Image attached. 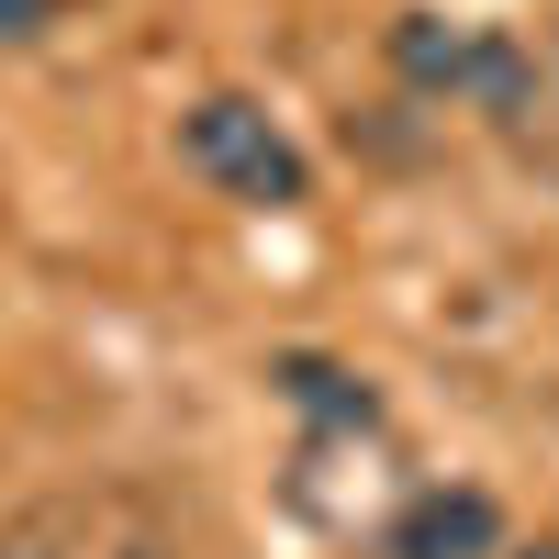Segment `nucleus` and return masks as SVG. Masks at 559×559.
I'll use <instances>...</instances> for the list:
<instances>
[{
  "instance_id": "obj_7",
  "label": "nucleus",
  "mask_w": 559,
  "mask_h": 559,
  "mask_svg": "<svg viewBox=\"0 0 559 559\" xmlns=\"http://www.w3.org/2000/svg\"><path fill=\"white\" fill-rule=\"evenodd\" d=\"M515 559H559V537H537V548H515Z\"/></svg>"
},
{
  "instance_id": "obj_5",
  "label": "nucleus",
  "mask_w": 559,
  "mask_h": 559,
  "mask_svg": "<svg viewBox=\"0 0 559 559\" xmlns=\"http://www.w3.org/2000/svg\"><path fill=\"white\" fill-rule=\"evenodd\" d=\"M280 392H292L302 414H324V426H369V414H381L369 381H347L336 358H280Z\"/></svg>"
},
{
  "instance_id": "obj_6",
  "label": "nucleus",
  "mask_w": 559,
  "mask_h": 559,
  "mask_svg": "<svg viewBox=\"0 0 559 559\" xmlns=\"http://www.w3.org/2000/svg\"><path fill=\"white\" fill-rule=\"evenodd\" d=\"M57 12H68V0H0V45H34Z\"/></svg>"
},
{
  "instance_id": "obj_1",
  "label": "nucleus",
  "mask_w": 559,
  "mask_h": 559,
  "mask_svg": "<svg viewBox=\"0 0 559 559\" xmlns=\"http://www.w3.org/2000/svg\"><path fill=\"white\" fill-rule=\"evenodd\" d=\"M179 157H191V179H213L224 202H258V213L313 202V157H302L258 102H236V90H213V102L179 112Z\"/></svg>"
},
{
  "instance_id": "obj_2",
  "label": "nucleus",
  "mask_w": 559,
  "mask_h": 559,
  "mask_svg": "<svg viewBox=\"0 0 559 559\" xmlns=\"http://www.w3.org/2000/svg\"><path fill=\"white\" fill-rule=\"evenodd\" d=\"M381 559H503V503L481 481H437L381 526Z\"/></svg>"
},
{
  "instance_id": "obj_4",
  "label": "nucleus",
  "mask_w": 559,
  "mask_h": 559,
  "mask_svg": "<svg viewBox=\"0 0 559 559\" xmlns=\"http://www.w3.org/2000/svg\"><path fill=\"white\" fill-rule=\"evenodd\" d=\"M459 102L492 112V123H515L537 102V57H526L515 34H471V79H459Z\"/></svg>"
},
{
  "instance_id": "obj_3",
  "label": "nucleus",
  "mask_w": 559,
  "mask_h": 559,
  "mask_svg": "<svg viewBox=\"0 0 559 559\" xmlns=\"http://www.w3.org/2000/svg\"><path fill=\"white\" fill-rule=\"evenodd\" d=\"M392 79L414 102H459V79H471V34L437 23V12H403L392 23Z\"/></svg>"
}]
</instances>
